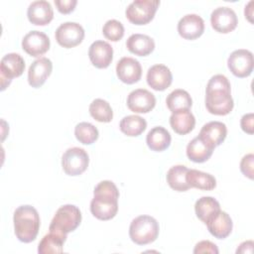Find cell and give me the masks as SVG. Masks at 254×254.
Segmentation results:
<instances>
[{
  "mask_svg": "<svg viewBox=\"0 0 254 254\" xmlns=\"http://www.w3.org/2000/svg\"><path fill=\"white\" fill-rule=\"evenodd\" d=\"M187 183L190 189L194 188L202 190H211L216 187V180L212 175L194 169H189Z\"/></svg>",
  "mask_w": 254,
  "mask_h": 254,
  "instance_id": "27",
  "label": "cell"
},
{
  "mask_svg": "<svg viewBox=\"0 0 254 254\" xmlns=\"http://www.w3.org/2000/svg\"><path fill=\"white\" fill-rule=\"evenodd\" d=\"M189 169L183 165L173 166L167 173V183L177 191H186L190 189L187 183V173Z\"/></svg>",
  "mask_w": 254,
  "mask_h": 254,
  "instance_id": "29",
  "label": "cell"
},
{
  "mask_svg": "<svg viewBox=\"0 0 254 254\" xmlns=\"http://www.w3.org/2000/svg\"><path fill=\"white\" fill-rule=\"evenodd\" d=\"M147 83L157 91L167 89L173 81V75L170 68L165 64H154L147 71Z\"/></svg>",
  "mask_w": 254,
  "mask_h": 254,
  "instance_id": "18",
  "label": "cell"
},
{
  "mask_svg": "<svg viewBox=\"0 0 254 254\" xmlns=\"http://www.w3.org/2000/svg\"><path fill=\"white\" fill-rule=\"evenodd\" d=\"M253 166H254V155L252 153L245 155L240 162V171L242 174L249 178L250 180H253Z\"/></svg>",
  "mask_w": 254,
  "mask_h": 254,
  "instance_id": "35",
  "label": "cell"
},
{
  "mask_svg": "<svg viewBox=\"0 0 254 254\" xmlns=\"http://www.w3.org/2000/svg\"><path fill=\"white\" fill-rule=\"evenodd\" d=\"M49 37L40 31H31L26 34L22 40L23 50L31 57H40L46 54L50 49Z\"/></svg>",
  "mask_w": 254,
  "mask_h": 254,
  "instance_id": "12",
  "label": "cell"
},
{
  "mask_svg": "<svg viewBox=\"0 0 254 254\" xmlns=\"http://www.w3.org/2000/svg\"><path fill=\"white\" fill-rule=\"evenodd\" d=\"M88 57L95 67L106 68L113 60V49L105 41H95L88 49Z\"/></svg>",
  "mask_w": 254,
  "mask_h": 254,
  "instance_id": "16",
  "label": "cell"
},
{
  "mask_svg": "<svg viewBox=\"0 0 254 254\" xmlns=\"http://www.w3.org/2000/svg\"><path fill=\"white\" fill-rule=\"evenodd\" d=\"M58 44L65 49L78 46L84 39V30L81 25L75 22L61 24L55 33Z\"/></svg>",
  "mask_w": 254,
  "mask_h": 254,
  "instance_id": "9",
  "label": "cell"
},
{
  "mask_svg": "<svg viewBox=\"0 0 254 254\" xmlns=\"http://www.w3.org/2000/svg\"><path fill=\"white\" fill-rule=\"evenodd\" d=\"M211 27L218 33L227 34L232 32L238 24L235 12L229 7L215 8L210 15Z\"/></svg>",
  "mask_w": 254,
  "mask_h": 254,
  "instance_id": "11",
  "label": "cell"
},
{
  "mask_svg": "<svg viewBox=\"0 0 254 254\" xmlns=\"http://www.w3.org/2000/svg\"><path fill=\"white\" fill-rule=\"evenodd\" d=\"M220 210L219 202L211 196H201L194 203L196 217L204 224L207 223Z\"/></svg>",
  "mask_w": 254,
  "mask_h": 254,
  "instance_id": "25",
  "label": "cell"
},
{
  "mask_svg": "<svg viewBox=\"0 0 254 254\" xmlns=\"http://www.w3.org/2000/svg\"><path fill=\"white\" fill-rule=\"evenodd\" d=\"M226 135V125L220 121H210L204 124L198 134L203 141L213 148L219 146L225 140Z\"/></svg>",
  "mask_w": 254,
  "mask_h": 254,
  "instance_id": "20",
  "label": "cell"
},
{
  "mask_svg": "<svg viewBox=\"0 0 254 254\" xmlns=\"http://www.w3.org/2000/svg\"><path fill=\"white\" fill-rule=\"evenodd\" d=\"M116 74L122 82L133 84L141 79L142 66L137 60L124 57L116 64Z\"/></svg>",
  "mask_w": 254,
  "mask_h": 254,
  "instance_id": "14",
  "label": "cell"
},
{
  "mask_svg": "<svg viewBox=\"0 0 254 254\" xmlns=\"http://www.w3.org/2000/svg\"><path fill=\"white\" fill-rule=\"evenodd\" d=\"M119 127L122 133L129 137L141 135L147 128L146 120L139 115H128L121 119Z\"/></svg>",
  "mask_w": 254,
  "mask_h": 254,
  "instance_id": "30",
  "label": "cell"
},
{
  "mask_svg": "<svg viewBox=\"0 0 254 254\" xmlns=\"http://www.w3.org/2000/svg\"><path fill=\"white\" fill-rule=\"evenodd\" d=\"M170 125L176 133L186 135L194 128L195 118L190 109L179 110L172 113L170 117Z\"/></svg>",
  "mask_w": 254,
  "mask_h": 254,
  "instance_id": "24",
  "label": "cell"
},
{
  "mask_svg": "<svg viewBox=\"0 0 254 254\" xmlns=\"http://www.w3.org/2000/svg\"><path fill=\"white\" fill-rule=\"evenodd\" d=\"M166 103L170 111H172L173 113L179 110L190 109L192 105V99L188 91L178 88L173 90L167 96Z\"/></svg>",
  "mask_w": 254,
  "mask_h": 254,
  "instance_id": "31",
  "label": "cell"
},
{
  "mask_svg": "<svg viewBox=\"0 0 254 254\" xmlns=\"http://www.w3.org/2000/svg\"><path fill=\"white\" fill-rule=\"evenodd\" d=\"M234 106L231 89H205V107L214 115H227Z\"/></svg>",
  "mask_w": 254,
  "mask_h": 254,
  "instance_id": "6",
  "label": "cell"
},
{
  "mask_svg": "<svg viewBox=\"0 0 254 254\" xmlns=\"http://www.w3.org/2000/svg\"><path fill=\"white\" fill-rule=\"evenodd\" d=\"M253 120H254V114H253V113L244 114V115L241 117V120H240L241 129H242L245 133L250 134V135H252V134L254 133Z\"/></svg>",
  "mask_w": 254,
  "mask_h": 254,
  "instance_id": "38",
  "label": "cell"
},
{
  "mask_svg": "<svg viewBox=\"0 0 254 254\" xmlns=\"http://www.w3.org/2000/svg\"><path fill=\"white\" fill-rule=\"evenodd\" d=\"M89 164V157L82 148H68L62 157V167L68 176H79L86 171Z\"/></svg>",
  "mask_w": 254,
  "mask_h": 254,
  "instance_id": "7",
  "label": "cell"
},
{
  "mask_svg": "<svg viewBox=\"0 0 254 254\" xmlns=\"http://www.w3.org/2000/svg\"><path fill=\"white\" fill-rule=\"evenodd\" d=\"M103 36L112 42L120 41L124 36V27L121 22L111 19L108 20L102 28Z\"/></svg>",
  "mask_w": 254,
  "mask_h": 254,
  "instance_id": "34",
  "label": "cell"
},
{
  "mask_svg": "<svg viewBox=\"0 0 254 254\" xmlns=\"http://www.w3.org/2000/svg\"><path fill=\"white\" fill-rule=\"evenodd\" d=\"M76 4V0H55V5L58 11L62 14H68L72 12Z\"/></svg>",
  "mask_w": 254,
  "mask_h": 254,
  "instance_id": "37",
  "label": "cell"
},
{
  "mask_svg": "<svg viewBox=\"0 0 254 254\" xmlns=\"http://www.w3.org/2000/svg\"><path fill=\"white\" fill-rule=\"evenodd\" d=\"M178 32L186 40H195L204 32V21L196 14H187L179 21Z\"/></svg>",
  "mask_w": 254,
  "mask_h": 254,
  "instance_id": "15",
  "label": "cell"
},
{
  "mask_svg": "<svg viewBox=\"0 0 254 254\" xmlns=\"http://www.w3.org/2000/svg\"><path fill=\"white\" fill-rule=\"evenodd\" d=\"M74 135L78 142L84 145L94 143L98 138L97 128L89 122H80L74 127Z\"/></svg>",
  "mask_w": 254,
  "mask_h": 254,
  "instance_id": "33",
  "label": "cell"
},
{
  "mask_svg": "<svg viewBox=\"0 0 254 254\" xmlns=\"http://www.w3.org/2000/svg\"><path fill=\"white\" fill-rule=\"evenodd\" d=\"M209 233L217 239L226 238L232 231L233 222L229 214L220 210L207 223H205Z\"/></svg>",
  "mask_w": 254,
  "mask_h": 254,
  "instance_id": "21",
  "label": "cell"
},
{
  "mask_svg": "<svg viewBox=\"0 0 254 254\" xmlns=\"http://www.w3.org/2000/svg\"><path fill=\"white\" fill-rule=\"evenodd\" d=\"M254 243L252 240L242 242L236 250V253H252Z\"/></svg>",
  "mask_w": 254,
  "mask_h": 254,
  "instance_id": "39",
  "label": "cell"
},
{
  "mask_svg": "<svg viewBox=\"0 0 254 254\" xmlns=\"http://www.w3.org/2000/svg\"><path fill=\"white\" fill-rule=\"evenodd\" d=\"M172 137L169 131L162 127V126H156L152 128L146 137V143L149 149L155 152H162L169 148L171 145Z\"/></svg>",
  "mask_w": 254,
  "mask_h": 254,
  "instance_id": "26",
  "label": "cell"
},
{
  "mask_svg": "<svg viewBox=\"0 0 254 254\" xmlns=\"http://www.w3.org/2000/svg\"><path fill=\"white\" fill-rule=\"evenodd\" d=\"M127 50L139 57L150 55L155 49L154 40L144 34H133L126 41Z\"/></svg>",
  "mask_w": 254,
  "mask_h": 254,
  "instance_id": "22",
  "label": "cell"
},
{
  "mask_svg": "<svg viewBox=\"0 0 254 254\" xmlns=\"http://www.w3.org/2000/svg\"><path fill=\"white\" fill-rule=\"evenodd\" d=\"M252 5H253V1H249L248 4L245 6V10H244L245 17L247 18V20H248L250 23H253V19H252V16H253V8H252Z\"/></svg>",
  "mask_w": 254,
  "mask_h": 254,
  "instance_id": "40",
  "label": "cell"
},
{
  "mask_svg": "<svg viewBox=\"0 0 254 254\" xmlns=\"http://www.w3.org/2000/svg\"><path fill=\"white\" fill-rule=\"evenodd\" d=\"M159 223L150 215H140L134 218L129 226V236L138 245L154 242L159 235Z\"/></svg>",
  "mask_w": 254,
  "mask_h": 254,
  "instance_id": "3",
  "label": "cell"
},
{
  "mask_svg": "<svg viewBox=\"0 0 254 254\" xmlns=\"http://www.w3.org/2000/svg\"><path fill=\"white\" fill-rule=\"evenodd\" d=\"M14 231L19 241L30 243L34 241L40 229V215L32 205H20L13 215Z\"/></svg>",
  "mask_w": 254,
  "mask_h": 254,
  "instance_id": "2",
  "label": "cell"
},
{
  "mask_svg": "<svg viewBox=\"0 0 254 254\" xmlns=\"http://www.w3.org/2000/svg\"><path fill=\"white\" fill-rule=\"evenodd\" d=\"M53 70V64L48 58H40L32 63L28 70V82L34 87H41L50 76Z\"/></svg>",
  "mask_w": 254,
  "mask_h": 254,
  "instance_id": "17",
  "label": "cell"
},
{
  "mask_svg": "<svg viewBox=\"0 0 254 254\" xmlns=\"http://www.w3.org/2000/svg\"><path fill=\"white\" fill-rule=\"evenodd\" d=\"M155 105V95L145 88H137L128 94L127 106L135 113H148Z\"/></svg>",
  "mask_w": 254,
  "mask_h": 254,
  "instance_id": "13",
  "label": "cell"
},
{
  "mask_svg": "<svg viewBox=\"0 0 254 254\" xmlns=\"http://www.w3.org/2000/svg\"><path fill=\"white\" fill-rule=\"evenodd\" d=\"M219 251H218V248L217 246L212 243L211 241H208V240H202V241H199L198 243H196V245L194 246V249H193V253L195 254H199V253H211V254H217Z\"/></svg>",
  "mask_w": 254,
  "mask_h": 254,
  "instance_id": "36",
  "label": "cell"
},
{
  "mask_svg": "<svg viewBox=\"0 0 254 254\" xmlns=\"http://www.w3.org/2000/svg\"><path fill=\"white\" fill-rule=\"evenodd\" d=\"M227 66L233 75L246 77L253 71V54L245 49H239L230 54L227 60Z\"/></svg>",
  "mask_w": 254,
  "mask_h": 254,
  "instance_id": "10",
  "label": "cell"
},
{
  "mask_svg": "<svg viewBox=\"0 0 254 254\" xmlns=\"http://www.w3.org/2000/svg\"><path fill=\"white\" fill-rule=\"evenodd\" d=\"M29 21L36 26H46L54 18V10L50 2L38 0L32 2L27 10Z\"/></svg>",
  "mask_w": 254,
  "mask_h": 254,
  "instance_id": "19",
  "label": "cell"
},
{
  "mask_svg": "<svg viewBox=\"0 0 254 254\" xmlns=\"http://www.w3.org/2000/svg\"><path fill=\"white\" fill-rule=\"evenodd\" d=\"M89 113L98 122L108 123L113 118V111L110 104L101 98H96L90 103Z\"/></svg>",
  "mask_w": 254,
  "mask_h": 254,
  "instance_id": "32",
  "label": "cell"
},
{
  "mask_svg": "<svg viewBox=\"0 0 254 254\" xmlns=\"http://www.w3.org/2000/svg\"><path fill=\"white\" fill-rule=\"evenodd\" d=\"M81 222V212L73 204H64L61 206L53 217L49 230L65 236L74 231Z\"/></svg>",
  "mask_w": 254,
  "mask_h": 254,
  "instance_id": "4",
  "label": "cell"
},
{
  "mask_svg": "<svg viewBox=\"0 0 254 254\" xmlns=\"http://www.w3.org/2000/svg\"><path fill=\"white\" fill-rule=\"evenodd\" d=\"M25 69L24 59L16 53L5 55L0 62L1 90H4L11 82L12 78L22 75Z\"/></svg>",
  "mask_w": 254,
  "mask_h": 254,
  "instance_id": "8",
  "label": "cell"
},
{
  "mask_svg": "<svg viewBox=\"0 0 254 254\" xmlns=\"http://www.w3.org/2000/svg\"><path fill=\"white\" fill-rule=\"evenodd\" d=\"M66 237L50 231L39 243L38 252L40 254H57L63 252V246Z\"/></svg>",
  "mask_w": 254,
  "mask_h": 254,
  "instance_id": "28",
  "label": "cell"
},
{
  "mask_svg": "<svg viewBox=\"0 0 254 254\" xmlns=\"http://www.w3.org/2000/svg\"><path fill=\"white\" fill-rule=\"evenodd\" d=\"M213 150V147L209 146L199 136H196L188 144L187 156L194 163H203L211 157Z\"/></svg>",
  "mask_w": 254,
  "mask_h": 254,
  "instance_id": "23",
  "label": "cell"
},
{
  "mask_svg": "<svg viewBox=\"0 0 254 254\" xmlns=\"http://www.w3.org/2000/svg\"><path fill=\"white\" fill-rule=\"evenodd\" d=\"M159 5V0H135L127 6L126 18L134 25H146L153 20Z\"/></svg>",
  "mask_w": 254,
  "mask_h": 254,
  "instance_id": "5",
  "label": "cell"
},
{
  "mask_svg": "<svg viewBox=\"0 0 254 254\" xmlns=\"http://www.w3.org/2000/svg\"><path fill=\"white\" fill-rule=\"evenodd\" d=\"M119 190L111 181H102L96 185L93 190V198L90 201V211L99 220H109L118 211Z\"/></svg>",
  "mask_w": 254,
  "mask_h": 254,
  "instance_id": "1",
  "label": "cell"
}]
</instances>
